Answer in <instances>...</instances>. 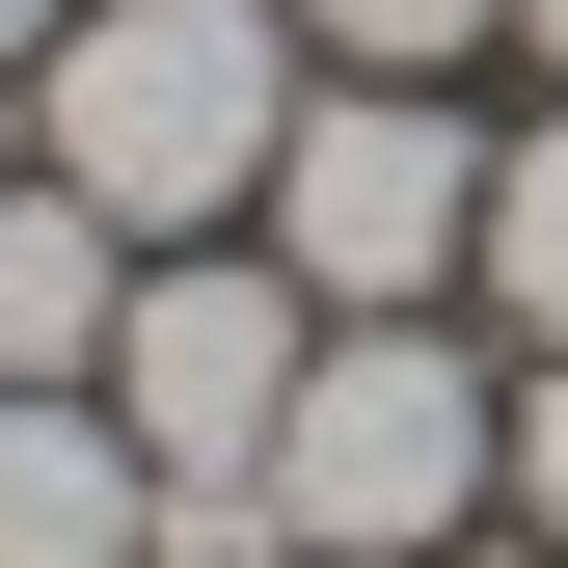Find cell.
<instances>
[{"mask_svg": "<svg viewBox=\"0 0 568 568\" xmlns=\"http://www.w3.org/2000/svg\"><path fill=\"white\" fill-rule=\"evenodd\" d=\"M298 28L352 54V82H434V54H487V28H515V0H298Z\"/></svg>", "mask_w": 568, "mask_h": 568, "instance_id": "cell-8", "label": "cell"}, {"mask_svg": "<svg viewBox=\"0 0 568 568\" xmlns=\"http://www.w3.org/2000/svg\"><path fill=\"white\" fill-rule=\"evenodd\" d=\"M0 568H163V460L54 379H0Z\"/></svg>", "mask_w": 568, "mask_h": 568, "instance_id": "cell-5", "label": "cell"}, {"mask_svg": "<svg viewBox=\"0 0 568 568\" xmlns=\"http://www.w3.org/2000/svg\"><path fill=\"white\" fill-rule=\"evenodd\" d=\"M487 487H515V406H487L460 325H325L298 406H271V541L298 568H434Z\"/></svg>", "mask_w": 568, "mask_h": 568, "instance_id": "cell-2", "label": "cell"}, {"mask_svg": "<svg viewBox=\"0 0 568 568\" xmlns=\"http://www.w3.org/2000/svg\"><path fill=\"white\" fill-rule=\"evenodd\" d=\"M109 325H135V217H82V190H0V379H54V406H109Z\"/></svg>", "mask_w": 568, "mask_h": 568, "instance_id": "cell-6", "label": "cell"}, {"mask_svg": "<svg viewBox=\"0 0 568 568\" xmlns=\"http://www.w3.org/2000/svg\"><path fill=\"white\" fill-rule=\"evenodd\" d=\"M54 28H82V0H0V82H28V54H54Z\"/></svg>", "mask_w": 568, "mask_h": 568, "instance_id": "cell-10", "label": "cell"}, {"mask_svg": "<svg viewBox=\"0 0 568 568\" xmlns=\"http://www.w3.org/2000/svg\"><path fill=\"white\" fill-rule=\"evenodd\" d=\"M0 190H28V163H0Z\"/></svg>", "mask_w": 568, "mask_h": 568, "instance_id": "cell-13", "label": "cell"}, {"mask_svg": "<svg viewBox=\"0 0 568 568\" xmlns=\"http://www.w3.org/2000/svg\"><path fill=\"white\" fill-rule=\"evenodd\" d=\"M487 298L568 352V109H541V135H487Z\"/></svg>", "mask_w": 568, "mask_h": 568, "instance_id": "cell-7", "label": "cell"}, {"mask_svg": "<svg viewBox=\"0 0 568 568\" xmlns=\"http://www.w3.org/2000/svg\"><path fill=\"white\" fill-rule=\"evenodd\" d=\"M28 82H54L28 163L82 190V217H135V244L271 217V163H298V28H271V0H82Z\"/></svg>", "mask_w": 568, "mask_h": 568, "instance_id": "cell-1", "label": "cell"}, {"mask_svg": "<svg viewBox=\"0 0 568 568\" xmlns=\"http://www.w3.org/2000/svg\"><path fill=\"white\" fill-rule=\"evenodd\" d=\"M244 568H298V541H244Z\"/></svg>", "mask_w": 568, "mask_h": 568, "instance_id": "cell-12", "label": "cell"}, {"mask_svg": "<svg viewBox=\"0 0 568 568\" xmlns=\"http://www.w3.org/2000/svg\"><path fill=\"white\" fill-rule=\"evenodd\" d=\"M271 271H298L325 325H434L460 271H487V109L434 82H298V163H271Z\"/></svg>", "mask_w": 568, "mask_h": 568, "instance_id": "cell-3", "label": "cell"}, {"mask_svg": "<svg viewBox=\"0 0 568 568\" xmlns=\"http://www.w3.org/2000/svg\"><path fill=\"white\" fill-rule=\"evenodd\" d=\"M515 515L568 541V352H541V379H515Z\"/></svg>", "mask_w": 568, "mask_h": 568, "instance_id": "cell-9", "label": "cell"}, {"mask_svg": "<svg viewBox=\"0 0 568 568\" xmlns=\"http://www.w3.org/2000/svg\"><path fill=\"white\" fill-rule=\"evenodd\" d=\"M298 352H325V298H298V271L163 244V271H135V325H109V434L163 460V487H271V406H298Z\"/></svg>", "mask_w": 568, "mask_h": 568, "instance_id": "cell-4", "label": "cell"}, {"mask_svg": "<svg viewBox=\"0 0 568 568\" xmlns=\"http://www.w3.org/2000/svg\"><path fill=\"white\" fill-rule=\"evenodd\" d=\"M515 28H541V54H568V0H515Z\"/></svg>", "mask_w": 568, "mask_h": 568, "instance_id": "cell-11", "label": "cell"}]
</instances>
